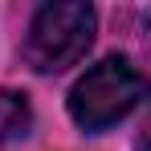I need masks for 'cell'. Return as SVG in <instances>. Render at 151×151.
I'll return each mask as SVG.
<instances>
[{
	"label": "cell",
	"mask_w": 151,
	"mask_h": 151,
	"mask_svg": "<svg viewBox=\"0 0 151 151\" xmlns=\"http://www.w3.org/2000/svg\"><path fill=\"white\" fill-rule=\"evenodd\" d=\"M29 127H33V106H29V98L17 94V90H0V143L25 139Z\"/></svg>",
	"instance_id": "3"
},
{
	"label": "cell",
	"mask_w": 151,
	"mask_h": 151,
	"mask_svg": "<svg viewBox=\"0 0 151 151\" xmlns=\"http://www.w3.org/2000/svg\"><path fill=\"white\" fill-rule=\"evenodd\" d=\"M90 41H94V8L82 0H61V4H45L33 17L25 57L41 74H61L86 57Z\"/></svg>",
	"instance_id": "2"
},
{
	"label": "cell",
	"mask_w": 151,
	"mask_h": 151,
	"mask_svg": "<svg viewBox=\"0 0 151 151\" xmlns=\"http://www.w3.org/2000/svg\"><path fill=\"white\" fill-rule=\"evenodd\" d=\"M143 98V74L127 57H102L70 90V114L82 131H106L127 119Z\"/></svg>",
	"instance_id": "1"
}]
</instances>
